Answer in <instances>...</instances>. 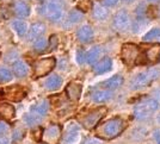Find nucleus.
<instances>
[{
    "mask_svg": "<svg viewBox=\"0 0 160 144\" xmlns=\"http://www.w3.org/2000/svg\"><path fill=\"white\" fill-rule=\"evenodd\" d=\"M105 112H107V110L104 107L93 110V111L81 116L80 117V123L84 125L86 129H92V127H94L96 125L98 124V122L100 119L105 116Z\"/></svg>",
    "mask_w": 160,
    "mask_h": 144,
    "instance_id": "nucleus-7",
    "label": "nucleus"
},
{
    "mask_svg": "<svg viewBox=\"0 0 160 144\" xmlns=\"http://www.w3.org/2000/svg\"><path fill=\"white\" fill-rule=\"evenodd\" d=\"M12 27L14 29V31L17 32V35L19 37H24L27 35L28 26L25 22H23V20H14L13 23H12Z\"/></svg>",
    "mask_w": 160,
    "mask_h": 144,
    "instance_id": "nucleus-24",
    "label": "nucleus"
},
{
    "mask_svg": "<svg viewBox=\"0 0 160 144\" xmlns=\"http://www.w3.org/2000/svg\"><path fill=\"white\" fill-rule=\"evenodd\" d=\"M24 120H25V123H27L28 125H30V126H32V125H35L36 123H38V120L33 117L32 114H30V113H27V114H25Z\"/></svg>",
    "mask_w": 160,
    "mask_h": 144,
    "instance_id": "nucleus-31",
    "label": "nucleus"
},
{
    "mask_svg": "<svg viewBox=\"0 0 160 144\" xmlns=\"http://www.w3.org/2000/svg\"><path fill=\"white\" fill-rule=\"evenodd\" d=\"M49 43H50V49H55V48L58 46V43H59L58 37H56V36H52V37H50V41H49Z\"/></svg>",
    "mask_w": 160,
    "mask_h": 144,
    "instance_id": "nucleus-37",
    "label": "nucleus"
},
{
    "mask_svg": "<svg viewBox=\"0 0 160 144\" xmlns=\"http://www.w3.org/2000/svg\"><path fill=\"white\" fill-rule=\"evenodd\" d=\"M123 84V78L121 75H113L112 78L108 79L104 82H102L100 86L103 88H107V89H113V88H117Z\"/></svg>",
    "mask_w": 160,
    "mask_h": 144,
    "instance_id": "nucleus-18",
    "label": "nucleus"
},
{
    "mask_svg": "<svg viewBox=\"0 0 160 144\" xmlns=\"http://www.w3.org/2000/svg\"><path fill=\"white\" fill-rule=\"evenodd\" d=\"M93 17L97 20H104L108 17V10L105 7L100 6V5H96L93 10Z\"/></svg>",
    "mask_w": 160,
    "mask_h": 144,
    "instance_id": "nucleus-26",
    "label": "nucleus"
},
{
    "mask_svg": "<svg viewBox=\"0 0 160 144\" xmlns=\"http://www.w3.org/2000/svg\"><path fill=\"white\" fill-rule=\"evenodd\" d=\"M48 110H49V103H48V100H41L40 103H37V104H35L33 106H31L30 114H32L33 117L40 122L41 119L48 113Z\"/></svg>",
    "mask_w": 160,
    "mask_h": 144,
    "instance_id": "nucleus-11",
    "label": "nucleus"
},
{
    "mask_svg": "<svg viewBox=\"0 0 160 144\" xmlns=\"http://www.w3.org/2000/svg\"><path fill=\"white\" fill-rule=\"evenodd\" d=\"M112 98V93L109 89H104V91H97L93 93L92 95V100L97 104H102V103H105L108 100Z\"/></svg>",
    "mask_w": 160,
    "mask_h": 144,
    "instance_id": "nucleus-20",
    "label": "nucleus"
},
{
    "mask_svg": "<svg viewBox=\"0 0 160 144\" xmlns=\"http://www.w3.org/2000/svg\"><path fill=\"white\" fill-rule=\"evenodd\" d=\"M12 78L13 75L11 70H8L7 68H4V67L0 68V84H7L12 80Z\"/></svg>",
    "mask_w": 160,
    "mask_h": 144,
    "instance_id": "nucleus-27",
    "label": "nucleus"
},
{
    "mask_svg": "<svg viewBox=\"0 0 160 144\" xmlns=\"http://www.w3.org/2000/svg\"><path fill=\"white\" fill-rule=\"evenodd\" d=\"M158 122H159V123H160V114H159V116H158Z\"/></svg>",
    "mask_w": 160,
    "mask_h": 144,
    "instance_id": "nucleus-43",
    "label": "nucleus"
},
{
    "mask_svg": "<svg viewBox=\"0 0 160 144\" xmlns=\"http://www.w3.org/2000/svg\"><path fill=\"white\" fill-rule=\"evenodd\" d=\"M159 75L160 70L157 68L147 69L145 72H141L134 76L132 82H130V87H132V89H141L146 86L151 85Z\"/></svg>",
    "mask_w": 160,
    "mask_h": 144,
    "instance_id": "nucleus-3",
    "label": "nucleus"
},
{
    "mask_svg": "<svg viewBox=\"0 0 160 144\" xmlns=\"http://www.w3.org/2000/svg\"><path fill=\"white\" fill-rule=\"evenodd\" d=\"M29 73V67L23 61H17L13 63V74L17 78H24Z\"/></svg>",
    "mask_w": 160,
    "mask_h": 144,
    "instance_id": "nucleus-21",
    "label": "nucleus"
},
{
    "mask_svg": "<svg viewBox=\"0 0 160 144\" xmlns=\"http://www.w3.org/2000/svg\"><path fill=\"white\" fill-rule=\"evenodd\" d=\"M158 98H159V99H160V91H159V92H158Z\"/></svg>",
    "mask_w": 160,
    "mask_h": 144,
    "instance_id": "nucleus-42",
    "label": "nucleus"
},
{
    "mask_svg": "<svg viewBox=\"0 0 160 144\" xmlns=\"http://www.w3.org/2000/svg\"><path fill=\"white\" fill-rule=\"evenodd\" d=\"M81 89L82 88H81L80 84H78V82H71L66 87V93L71 100L77 101V100H79L80 95H81Z\"/></svg>",
    "mask_w": 160,
    "mask_h": 144,
    "instance_id": "nucleus-13",
    "label": "nucleus"
},
{
    "mask_svg": "<svg viewBox=\"0 0 160 144\" xmlns=\"http://www.w3.org/2000/svg\"><path fill=\"white\" fill-rule=\"evenodd\" d=\"M102 2H103L104 6L111 7V6H115L118 2V0H102Z\"/></svg>",
    "mask_w": 160,
    "mask_h": 144,
    "instance_id": "nucleus-36",
    "label": "nucleus"
},
{
    "mask_svg": "<svg viewBox=\"0 0 160 144\" xmlns=\"http://www.w3.org/2000/svg\"><path fill=\"white\" fill-rule=\"evenodd\" d=\"M48 46V41L46 38H37L35 41V44H33V49L37 52H42L46 50V48Z\"/></svg>",
    "mask_w": 160,
    "mask_h": 144,
    "instance_id": "nucleus-29",
    "label": "nucleus"
},
{
    "mask_svg": "<svg viewBox=\"0 0 160 144\" xmlns=\"http://www.w3.org/2000/svg\"><path fill=\"white\" fill-rule=\"evenodd\" d=\"M130 26V17L126 11H118L113 17V27L117 31H126Z\"/></svg>",
    "mask_w": 160,
    "mask_h": 144,
    "instance_id": "nucleus-9",
    "label": "nucleus"
},
{
    "mask_svg": "<svg viewBox=\"0 0 160 144\" xmlns=\"http://www.w3.org/2000/svg\"><path fill=\"white\" fill-rule=\"evenodd\" d=\"M55 63H56V61L54 57H46V59L37 60L33 63V75L36 78H41V76L47 75L55 67Z\"/></svg>",
    "mask_w": 160,
    "mask_h": 144,
    "instance_id": "nucleus-6",
    "label": "nucleus"
},
{
    "mask_svg": "<svg viewBox=\"0 0 160 144\" xmlns=\"http://www.w3.org/2000/svg\"><path fill=\"white\" fill-rule=\"evenodd\" d=\"M90 7H91V1L90 0H82L81 2H79V8L82 11L90 10Z\"/></svg>",
    "mask_w": 160,
    "mask_h": 144,
    "instance_id": "nucleus-33",
    "label": "nucleus"
},
{
    "mask_svg": "<svg viewBox=\"0 0 160 144\" xmlns=\"http://www.w3.org/2000/svg\"><path fill=\"white\" fill-rule=\"evenodd\" d=\"M84 144H100V141L97 138H87Z\"/></svg>",
    "mask_w": 160,
    "mask_h": 144,
    "instance_id": "nucleus-38",
    "label": "nucleus"
},
{
    "mask_svg": "<svg viewBox=\"0 0 160 144\" xmlns=\"http://www.w3.org/2000/svg\"><path fill=\"white\" fill-rule=\"evenodd\" d=\"M82 19V13L80 12L79 10H73L71 11L68 14V18H67L66 25H75L77 23H79L80 20Z\"/></svg>",
    "mask_w": 160,
    "mask_h": 144,
    "instance_id": "nucleus-25",
    "label": "nucleus"
},
{
    "mask_svg": "<svg viewBox=\"0 0 160 144\" xmlns=\"http://www.w3.org/2000/svg\"><path fill=\"white\" fill-rule=\"evenodd\" d=\"M126 127V123L121 118H112L99 126L98 135L104 139H111L118 136Z\"/></svg>",
    "mask_w": 160,
    "mask_h": 144,
    "instance_id": "nucleus-2",
    "label": "nucleus"
},
{
    "mask_svg": "<svg viewBox=\"0 0 160 144\" xmlns=\"http://www.w3.org/2000/svg\"><path fill=\"white\" fill-rule=\"evenodd\" d=\"M155 38H160V29H152L143 36V41H146V42L153 41Z\"/></svg>",
    "mask_w": 160,
    "mask_h": 144,
    "instance_id": "nucleus-30",
    "label": "nucleus"
},
{
    "mask_svg": "<svg viewBox=\"0 0 160 144\" xmlns=\"http://www.w3.org/2000/svg\"><path fill=\"white\" fill-rule=\"evenodd\" d=\"M149 1H154V0H149Z\"/></svg>",
    "mask_w": 160,
    "mask_h": 144,
    "instance_id": "nucleus-44",
    "label": "nucleus"
},
{
    "mask_svg": "<svg viewBox=\"0 0 160 144\" xmlns=\"http://www.w3.org/2000/svg\"><path fill=\"white\" fill-rule=\"evenodd\" d=\"M123 2H126V4H130V2H133L134 0H122Z\"/></svg>",
    "mask_w": 160,
    "mask_h": 144,
    "instance_id": "nucleus-41",
    "label": "nucleus"
},
{
    "mask_svg": "<svg viewBox=\"0 0 160 144\" xmlns=\"http://www.w3.org/2000/svg\"><path fill=\"white\" fill-rule=\"evenodd\" d=\"M23 137H24V131L22 129H16L13 131V141H19Z\"/></svg>",
    "mask_w": 160,
    "mask_h": 144,
    "instance_id": "nucleus-34",
    "label": "nucleus"
},
{
    "mask_svg": "<svg viewBox=\"0 0 160 144\" xmlns=\"http://www.w3.org/2000/svg\"><path fill=\"white\" fill-rule=\"evenodd\" d=\"M17 94L20 95L22 98H24V97H25V92L23 91V89H20L19 87H14L13 89H10V92L7 93V98L12 99L13 101H18L19 98L17 97Z\"/></svg>",
    "mask_w": 160,
    "mask_h": 144,
    "instance_id": "nucleus-28",
    "label": "nucleus"
},
{
    "mask_svg": "<svg viewBox=\"0 0 160 144\" xmlns=\"http://www.w3.org/2000/svg\"><path fill=\"white\" fill-rule=\"evenodd\" d=\"M61 136V129L59 125H50L48 126L46 131H44V135L43 138L47 141V142H56Z\"/></svg>",
    "mask_w": 160,
    "mask_h": 144,
    "instance_id": "nucleus-12",
    "label": "nucleus"
},
{
    "mask_svg": "<svg viewBox=\"0 0 160 144\" xmlns=\"http://www.w3.org/2000/svg\"><path fill=\"white\" fill-rule=\"evenodd\" d=\"M61 84H62V79H61L59 75L53 74L52 76H49V78L46 80L44 87L47 88L48 91H55V89H58V88L60 87Z\"/></svg>",
    "mask_w": 160,
    "mask_h": 144,
    "instance_id": "nucleus-19",
    "label": "nucleus"
},
{
    "mask_svg": "<svg viewBox=\"0 0 160 144\" xmlns=\"http://www.w3.org/2000/svg\"><path fill=\"white\" fill-rule=\"evenodd\" d=\"M121 57L123 60V62L129 67L136 65H146L142 48L132 44V43H128L122 46Z\"/></svg>",
    "mask_w": 160,
    "mask_h": 144,
    "instance_id": "nucleus-1",
    "label": "nucleus"
},
{
    "mask_svg": "<svg viewBox=\"0 0 160 144\" xmlns=\"http://www.w3.org/2000/svg\"><path fill=\"white\" fill-rule=\"evenodd\" d=\"M143 57L146 63H155L160 60V44H151V46L142 48Z\"/></svg>",
    "mask_w": 160,
    "mask_h": 144,
    "instance_id": "nucleus-10",
    "label": "nucleus"
},
{
    "mask_svg": "<svg viewBox=\"0 0 160 144\" xmlns=\"http://www.w3.org/2000/svg\"><path fill=\"white\" fill-rule=\"evenodd\" d=\"M44 32H46V25L43 23H33L30 27L28 37L30 41H36L37 38H40Z\"/></svg>",
    "mask_w": 160,
    "mask_h": 144,
    "instance_id": "nucleus-15",
    "label": "nucleus"
},
{
    "mask_svg": "<svg viewBox=\"0 0 160 144\" xmlns=\"http://www.w3.org/2000/svg\"><path fill=\"white\" fill-rule=\"evenodd\" d=\"M41 132H42V131H41L40 129L35 130V132H33V137H35L36 141H40L41 138H42V133H41Z\"/></svg>",
    "mask_w": 160,
    "mask_h": 144,
    "instance_id": "nucleus-39",
    "label": "nucleus"
},
{
    "mask_svg": "<svg viewBox=\"0 0 160 144\" xmlns=\"http://www.w3.org/2000/svg\"><path fill=\"white\" fill-rule=\"evenodd\" d=\"M158 144H160V141H159V143H158Z\"/></svg>",
    "mask_w": 160,
    "mask_h": 144,
    "instance_id": "nucleus-45",
    "label": "nucleus"
},
{
    "mask_svg": "<svg viewBox=\"0 0 160 144\" xmlns=\"http://www.w3.org/2000/svg\"><path fill=\"white\" fill-rule=\"evenodd\" d=\"M85 61H86V55L84 54V51L78 50V51H77V62H78L79 65H82Z\"/></svg>",
    "mask_w": 160,
    "mask_h": 144,
    "instance_id": "nucleus-32",
    "label": "nucleus"
},
{
    "mask_svg": "<svg viewBox=\"0 0 160 144\" xmlns=\"http://www.w3.org/2000/svg\"><path fill=\"white\" fill-rule=\"evenodd\" d=\"M8 130H10V126L4 122H0V135H5L8 132Z\"/></svg>",
    "mask_w": 160,
    "mask_h": 144,
    "instance_id": "nucleus-35",
    "label": "nucleus"
},
{
    "mask_svg": "<svg viewBox=\"0 0 160 144\" xmlns=\"http://www.w3.org/2000/svg\"><path fill=\"white\" fill-rule=\"evenodd\" d=\"M0 144H8V139L6 137H0Z\"/></svg>",
    "mask_w": 160,
    "mask_h": 144,
    "instance_id": "nucleus-40",
    "label": "nucleus"
},
{
    "mask_svg": "<svg viewBox=\"0 0 160 144\" xmlns=\"http://www.w3.org/2000/svg\"><path fill=\"white\" fill-rule=\"evenodd\" d=\"M79 125L75 124L74 122L68 123L66 125V127H65L63 133H62L60 144H75L79 139Z\"/></svg>",
    "mask_w": 160,
    "mask_h": 144,
    "instance_id": "nucleus-8",
    "label": "nucleus"
},
{
    "mask_svg": "<svg viewBox=\"0 0 160 144\" xmlns=\"http://www.w3.org/2000/svg\"><path fill=\"white\" fill-rule=\"evenodd\" d=\"M78 39L82 43H87L93 39V30L90 25H82L77 32Z\"/></svg>",
    "mask_w": 160,
    "mask_h": 144,
    "instance_id": "nucleus-14",
    "label": "nucleus"
},
{
    "mask_svg": "<svg viewBox=\"0 0 160 144\" xmlns=\"http://www.w3.org/2000/svg\"><path fill=\"white\" fill-rule=\"evenodd\" d=\"M102 52H103V50H102L100 46H93V48L90 49L88 52L86 54V62L90 63V65H93L94 62L100 57Z\"/></svg>",
    "mask_w": 160,
    "mask_h": 144,
    "instance_id": "nucleus-23",
    "label": "nucleus"
},
{
    "mask_svg": "<svg viewBox=\"0 0 160 144\" xmlns=\"http://www.w3.org/2000/svg\"><path fill=\"white\" fill-rule=\"evenodd\" d=\"M16 110L12 105L10 104H0V116L7 120L12 119L14 117Z\"/></svg>",
    "mask_w": 160,
    "mask_h": 144,
    "instance_id": "nucleus-22",
    "label": "nucleus"
},
{
    "mask_svg": "<svg viewBox=\"0 0 160 144\" xmlns=\"http://www.w3.org/2000/svg\"><path fill=\"white\" fill-rule=\"evenodd\" d=\"M112 67V60L110 57H104L100 60L98 63H96L93 67V72L96 74H104V73L109 72Z\"/></svg>",
    "mask_w": 160,
    "mask_h": 144,
    "instance_id": "nucleus-17",
    "label": "nucleus"
},
{
    "mask_svg": "<svg viewBox=\"0 0 160 144\" xmlns=\"http://www.w3.org/2000/svg\"><path fill=\"white\" fill-rule=\"evenodd\" d=\"M13 12L16 13V16H18L19 18H25L30 14V7L25 1L18 0L16 1L13 5Z\"/></svg>",
    "mask_w": 160,
    "mask_h": 144,
    "instance_id": "nucleus-16",
    "label": "nucleus"
},
{
    "mask_svg": "<svg viewBox=\"0 0 160 144\" xmlns=\"http://www.w3.org/2000/svg\"><path fill=\"white\" fill-rule=\"evenodd\" d=\"M43 13L50 22H58L61 19L63 13L62 0H48L43 6Z\"/></svg>",
    "mask_w": 160,
    "mask_h": 144,
    "instance_id": "nucleus-5",
    "label": "nucleus"
},
{
    "mask_svg": "<svg viewBox=\"0 0 160 144\" xmlns=\"http://www.w3.org/2000/svg\"><path fill=\"white\" fill-rule=\"evenodd\" d=\"M159 108V103L155 99H147L140 104H138L134 108V116L136 119H145L152 116Z\"/></svg>",
    "mask_w": 160,
    "mask_h": 144,
    "instance_id": "nucleus-4",
    "label": "nucleus"
}]
</instances>
